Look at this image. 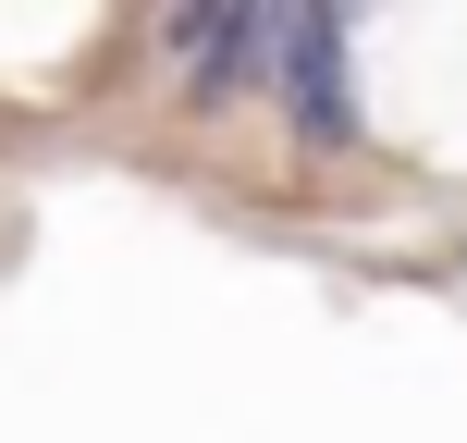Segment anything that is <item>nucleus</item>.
I'll list each match as a JSON object with an SVG mask.
<instances>
[{"label": "nucleus", "instance_id": "2", "mask_svg": "<svg viewBox=\"0 0 467 443\" xmlns=\"http://www.w3.org/2000/svg\"><path fill=\"white\" fill-rule=\"evenodd\" d=\"M161 49H172L210 99H234V87H258V74H271V13H172Z\"/></svg>", "mask_w": 467, "mask_h": 443}, {"label": "nucleus", "instance_id": "1", "mask_svg": "<svg viewBox=\"0 0 467 443\" xmlns=\"http://www.w3.org/2000/svg\"><path fill=\"white\" fill-rule=\"evenodd\" d=\"M271 87L296 99L307 136H345V13H271Z\"/></svg>", "mask_w": 467, "mask_h": 443}]
</instances>
